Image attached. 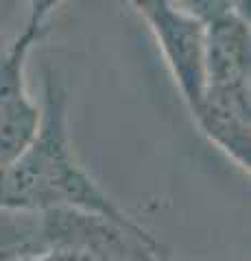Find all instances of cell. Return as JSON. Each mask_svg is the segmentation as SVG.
Wrapping results in <instances>:
<instances>
[{
    "label": "cell",
    "mask_w": 251,
    "mask_h": 261,
    "mask_svg": "<svg viewBox=\"0 0 251 261\" xmlns=\"http://www.w3.org/2000/svg\"><path fill=\"white\" fill-rule=\"evenodd\" d=\"M42 120L35 137L0 174V211L42 214L75 209L129 224L133 218L116 205L77 163L68 137V92L53 70L44 72Z\"/></svg>",
    "instance_id": "6da1fadb"
},
{
    "label": "cell",
    "mask_w": 251,
    "mask_h": 261,
    "mask_svg": "<svg viewBox=\"0 0 251 261\" xmlns=\"http://www.w3.org/2000/svg\"><path fill=\"white\" fill-rule=\"evenodd\" d=\"M5 13H7V9L3 7V9H0V27H3V22H5Z\"/></svg>",
    "instance_id": "5b68a950"
},
{
    "label": "cell",
    "mask_w": 251,
    "mask_h": 261,
    "mask_svg": "<svg viewBox=\"0 0 251 261\" xmlns=\"http://www.w3.org/2000/svg\"><path fill=\"white\" fill-rule=\"evenodd\" d=\"M186 7L203 22L206 92H251L249 7L218 0H194Z\"/></svg>",
    "instance_id": "277c9868"
},
{
    "label": "cell",
    "mask_w": 251,
    "mask_h": 261,
    "mask_svg": "<svg viewBox=\"0 0 251 261\" xmlns=\"http://www.w3.org/2000/svg\"><path fill=\"white\" fill-rule=\"evenodd\" d=\"M133 7L155 35L186 107L194 116L206 94L203 22L186 7V3L135 0Z\"/></svg>",
    "instance_id": "3957f363"
},
{
    "label": "cell",
    "mask_w": 251,
    "mask_h": 261,
    "mask_svg": "<svg viewBox=\"0 0 251 261\" xmlns=\"http://www.w3.org/2000/svg\"><path fill=\"white\" fill-rule=\"evenodd\" d=\"M59 3L29 5L22 29L0 50V174L27 150L42 120V109L27 89V63L35 46L51 31Z\"/></svg>",
    "instance_id": "7a4b0ae2"
}]
</instances>
